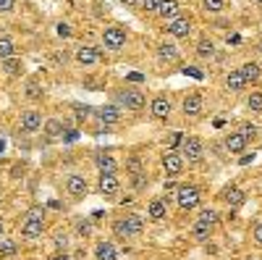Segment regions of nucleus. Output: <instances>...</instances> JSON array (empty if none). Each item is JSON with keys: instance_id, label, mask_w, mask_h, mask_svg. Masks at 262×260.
<instances>
[{"instance_id": "nucleus-1", "label": "nucleus", "mask_w": 262, "mask_h": 260, "mask_svg": "<svg viewBox=\"0 0 262 260\" xmlns=\"http://www.w3.org/2000/svg\"><path fill=\"white\" fill-rule=\"evenodd\" d=\"M200 200H202V192L191 184H184V187L176 189V203H179L181 210H194L200 205Z\"/></svg>"}, {"instance_id": "nucleus-2", "label": "nucleus", "mask_w": 262, "mask_h": 260, "mask_svg": "<svg viewBox=\"0 0 262 260\" xmlns=\"http://www.w3.org/2000/svg\"><path fill=\"white\" fill-rule=\"evenodd\" d=\"M181 153L189 163H200L205 158V147L196 137H186V139H181Z\"/></svg>"}, {"instance_id": "nucleus-3", "label": "nucleus", "mask_w": 262, "mask_h": 260, "mask_svg": "<svg viewBox=\"0 0 262 260\" xmlns=\"http://www.w3.org/2000/svg\"><path fill=\"white\" fill-rule=\"evenodd\" d=\"M102 45H105L107 50H121V48H126V32H123L121 27H107V29L102 32Z\"/></svg>"}, {"instance_id": "nucleus-4", "label": "nucleus", "mask_w": 262, "mask_h": 260, "mask_svg": "<svg viewBox=\"0 0 262 260\" xmlns=\"http://www.w3.org/2000/svg\"><path fill=\"white\" fill-rule=\"evenodd\" d=\"M189 32H191V16H184V13H179L176 18H170L168 21V34H173V37H189Z\"/></svg>"}, {"instance_id": "nucleus-5", "label": "nucleus", "mask_w": 262, "mask_h": 260, "mask_svg": "<svg viewBox=\"0 0 262 260\" xmlns=\"http://www.w3.org/2000/svg\"><path fill=\"white\" fill-rule=\"evenodd\" d=\"M121 103L126 105V111H142V108L147 105V97H144L142 90H123Z\"/></svg>"}, {"instance_id": "nucleus-6", "label": "nucleus", "mask_w": 262, "mask_h": 260, "mask_svg": "<svg viewBox=\"0 0 262 260\" xmlns=\"http://www.w3.org/2000/svg\"><path fill=\"white\" fill-rule=\"evenodd\" d=\"M66 189H69L71 197H84L86 189H90V184H86V179L81 176V173H69V179H66Z\"/></svg>"}, {"instance_id": "nucleus-7", "label": "nucleus", "mask_w": 262, "mask_h": 260, "mask_svg": "<svg viewBox=\"0 0 262 260\" xmlns=\"http://www.w3.org/2000/svg\"><path fill=\"white\" fill-rule=\"evenodd\" d=\"M100 194H105V197H116V194L121 192V184H118V176L116 173H100Z\"/></svg>"}, {"instance_id": "nucleus-8", "label": "nucleus", "mask_w": 262, "mask_h": 260, "mask_svg": "<svg viewBox=\"0 0 262 260\" xmlns=\"http://www.w3.org/2000/svg\"><path fill=\"white\" fill-rule=\"evenodd\" d=\"M163 168L168 176H179V173L184 171V158L179 153H173V150H168V153L163 155Z\"/></svg>"}, {"instance_id": "nucleus-9", "label": "nucleus", "mask_w": 262, "mask_h": 260, "mask_svg": "<svg viewBox=\"0 0 262 260\" xmlns=\"http://www.w3.org/2000/svg\"><path fill=\"white\" fill-rule=\"evenodd\" d=\"M42 129V116L39 111H24L21 113V132H27V134H34Z\"/></svg>"}, {"instance_id": "nucleus-10", "label": "nucleus", "mask_w": 262, "mask_h": 260, "mask_svg": "<svg viewBox=\"0 0 262 260\" xmlns=\"http://www.w3.org/2000/svg\"><path fill=\"white\" fill-rule=\"evenodd\" d=\"M170 111H173V105H170L168 97H155V100L149 103V113L155 116V118H168Z\"/></svg>"}, {"instance_id": "nucleus-11", "label": "nucleus", "mask_w": 262, "mask_h": 260, "mask_svg": "<svg viewBox=\"0 0 262 260\" xmlns=\"http://www.w3.org/2000/svg\"><path fill=\"white\" fill-rule=\"evenodd\" d=\"M42 231H45V224H42V221L24 218V224H21V236H24V239H39Z\"/></svg>"}, {"instance_id": "nucleus-12", "label": "nucleus", "mask_w": 262, "mask_h": 260, "mask_svg": "<svg viewBox=\"0 0 262 260\" xmlns=\"http://www.w3.org/2000/svg\"><path fill=\"white\" fill-rule=\"evenodd\" d=\"M76 61L81 63V66H95V63L100 61V50L92 48V45H84L76 50Z\"/></svg>"}, {"instance_id": "nucleus-13", "label": "nucleus", "mask_w": 262, "mask_h": 260, "mask_svg": "<svg viewBox=\"0 0 262 260\" xmlns=\"http://www.w3.org/2000/svg\"><path fill=\"white\" fill-rule=\"evenodd\" d=\"M244 147H247V139H244V134L242 132H228L226 134V150L228 153H244Z\"/></svg>"}, {"instance_id": "nucleus-14", "label": "nucleus", "mask_w": 262, "mask_h": 260, "mask_svg": "<svg viewBox=\"0 0 262 260\" xmlns=\"http://www.w3.org/2000/svg\"><path fill=\"white\" fill-rule=\"evenodd\" d=\"M238 71H242V76H244L247 84H257V82L262 79V66H259V63H254V61L244 63V66L238 69Z\"/></svg>"}, {"instance_id": "nucleus-15", "label": "nucleus", "mask_w": 262, "mask_h": 260, "mask_svg": "<svg viewBox=\"0 0 262 260\" xmlns=\"http://www.w3.org/2000/svg\"><path fill=\"white\" fill-rule=\"evenodd\" d=\"M181 108H184L186 116L194 118V116H200V113L205 111V103H202L200 95H189V97H184V105H181Z\"/></svg>"}, {"instance_id": "nucleus-16", "label": "nucleus", "mask_w": 262, "mask_h": 260, "mask_svg": "<svg viewBox=\"0 0 262 260\" xmlns=\"http://www.w3.org/2000/svg\"><path fill=\"white\" fill-rule=\"evenodd\" d=\"M179 11H181V3H179V0H163L160 8H158V16H160L163 21H170V18L179 16Z\"/></svg>"}, {"instance_id": "nucleus-17", "label": "nucleus", "mask_w": 262, "mask_h": 260, "mask_svg": "<svg viewBox=\"0 0 262 260\" xmlns=\"http://www.w3.org/2000/svg\"><path fill=\"white\" fill-rule=\"evenodd\" d=\"M95 163H97L100 173H116L118 171V163H116V158L111 153H97L95 155Z\"/></svg>"}, {"instance_id": "nucleus-18", "label": "nucleus", "mask_w": 262, "mask_h": 260, "mask_svg": "<svg viewBox=\"0 0 262 260\" xmlns=\"http://www.w3.org/2000/svg\"><path fill=\"white\" fill-rule=\"evenodd\" d=\"M97 118L105 124V126H111V124H118L121 121V111L116 105H102L100 111H97Z\"/></svg>"}, {"instance_id": "nucleus-19", "label": "nucleus", "mask_w": 262, "mask_h": 260, "mask_svg": "<svg viewBox=\"0 0 262 260\" xmlns=\"http://www.w3.org/2000/svg\"><path fill=\"white\" fill-rule=\"evenodd\" d=\"M95 257L97 260H118V250L113 242H100L95 247Z\"/></svg>"}, {"instance_id": "nucleus-20", "label": "nucleus", "mask_w": 262, "mask_h": 260, "mask_svg": "<svg viewBox=\"0 0 262 260\" xmlns=\"http://www.w3.org/2000/svg\"><path fill=\"white\" fill-rule=\"evenodd\" d=\"M123 221H126V229H128L131 236H139V234H142V229H144V218H142L139 213H128Z\"/></svg>"}, {"instance_id": "nucleus-21", "label": "nucleus", "mask_w": 262, "mask_h": 260, "mask_svg": "<svg viewBox=\"0 0 262 260\" xmlns=\"http://www.w3.org/2000/svg\"><path fill=\"white\" fill-rule=\"evenodd\" d=\"M147 215L152 221H163L165 215H168V208H165V203L163 200H152L149 205H147Z\"/></svg>"}, {"instance_id": "nucleus-22", "label": "nucleus", "mask_w": 262, "mask_h": 260, "mask_svg": "<svg viewBox=\"0 0 262 260\" xmlns=\"http://www.w3.org/2000/svg\"><path fill=\"white\" fill-rule=\"evenodd\" d=\"M226 84H228L231 92H242L244 87H247V82H244V76H242V71H238V69H233V71L226 76Z\"/></svg>"}, {"instance_id": "nucleus-23", "label": "nucleus", "mask_w": 262, "mask_h": 260, "mask_svg": "<svg viewBox=\"0 0 262 260\" xmlns=\"http://www.w3.org/2000/svg\"><path fill=\"white\" fill-rule=\"evenodd\" d=\"M158 58L160 61H176L179 58L176 45H173V42H160V45H158Z\"/></svg>"}, {"instance_id": "nucleus-24", "label": "nucleus", "mask_w": 262, "mask_h": 260, "mask_svg": "<svg viewBox=\"0 0 262 260\" xmlns=\"http://www.w3.org/2000/svg\"><path fill=\"white\" fill-rule=\"evenodd\" d=\"M226 203H228L231 208L244 205V192L238 189V187H228V189H226Z\"/></svg>"}, {"instance_id": "nucleus-25", "label": "nucleus", "mask_w": 262, "mask_h": 260, "mask_svg": "<svg viewBox=\"0 0 262 260\" xmlns=\"http://www.w3.org/2000/svg\"><path fill=\"white\" fill-rule=\"evenodd\" d=\"M210 231H212V226H207V224H205V221H200V218H196V221H194V226H191V236H194V239H200V242H205V239H207Z\"/></svg>"}, {"instance_id": "nucleus-26", "label": "nucleus", "mask_w": 262, "mask_h": 260, "mask_svg": "<svg viewBox=\"0 0 262 260\" xmlns=\"http://www.w3.org/2000/svg\"><path fill=\"white\" fill-rule=\"evenodd\" d=\"M16 55V42L11 37H0V61Z\"/></svg>"}, {"instance_id": "nucleus-27", "label": "nucleus", "mask_w": 262, "mask_h": 260, "mask_svg": "<svg viewBox=\"0 0 262 260\" xmlns=\"http://www.w3.org/2000/svg\"><path fill=\"white\" fill-rule=\"evenodd\" d=\"M196 55H200V58H212L215 55L212 39H200V45H196Z\"/></svg>"}, {"instance_id": "nucleus-28", "label": "nucleus", "mask_w": 262, "mask_h": 260, "mask_svg": "<svg viewBox=\"0 0 262 260\" xmlns=\"http://www.w3.org/2000/svg\"><path fill=\"white\" fill-rule=\"evenodd\" d=\"M3 69H6L8 76H16V74H21V69H24V66H21V61L13 55V58H6L3 61Z\"/></svg>"}, {"instance_id": "nucleus-29", "label": "nucleus", "mask_w": 262, "mask_h": 260, "mask_svg": "<svg viewBox=\"0 0 262 260\" xmlns=\"http://www.w3.org/2000/svg\"><path fill=\"white\" fill-rule=\"evenodd\" d=\"M60 132H63V126H60V121H58V118H50V121L45 124V134H48L50 139H58V137H60Z\"/></svg>"}, {"instance_id": "nucleus-30", "label": "nucleus", "mask_w": 262, "mask_h": 260, "mask_svg": "<svg viewBox=\"0 0 262 260\" xmlns=\"http://www.w3.org/2000/svg\"><path fill=\"white\" fill-rule=\"evenodd\" d=\"M16 252H18L16 242H11V239H0V257H16Z\"/></svg>"}, {"instance_id": "nucleus-31", "label": "nucleus", "mask_w": 262, "mask_h": 260, "mask_svg": "<svg viewBox=\"0 0 262 260\" xmlns=\"http://www.w3.org/2000/svg\"><path fill=\"white\" fill-rule=\"evenodd\" d=\"M247 108L252 113H262V92H252L247 97Z\"/></svg>"}, {"instance_id": "nucleus-32", "label": "nucleus", "mask_w": 262, "mask_h": 260, "mask_svg": "<svg viewBox=\"0 0 262 260\" xmlns=\"http://www.w3.org/2000/svg\"><path fill=\"white\" fill-rule=\"evenodd\" d=\"M202 8L207 13H221L226 8V0H202Z\"/></svg>"}, {"instance_id": "nucleus-33", "label": "nucleus", "mask_w": 262, "mask_h": 260, "mask_svg": "<svg viewBox=\"0 0 262 260\" xmlns=\"http://www.w3.org/2000/svg\"><path fill=\"white\" fill-rule=\"evenodd\" d=\"M113 234L118 236V239H128V236H131V234H128V229H126V221H123V218L113 224Z\"/></svg>"}, {"instance_id": "nucleus-34", "label": "nucleus", "mask_w": 262, "mask_h": 260, "mask_svg": "<svg viewBox=\"0 0 262 260\" xmlns=\"http://www.w3.org/2000/svg\"><path fill=\"white\" fill-rule=\"evenodd\" d=\"M160 3H163V0H139V8H144L147 13H158Z\"/></svg>"}, {"instance_id": "nucleus-35", "label": "nucleus", "mask_w": 262, "mask_h": 260, "mask_svg": "<svg viewBox=\"0 0 262 260\" xmlns=\"http://www.w3.org/2000/svg\"><path fill=\"white\" fill-rule=\"evenodd\" d=\"M27 218H29V221H42V224H45V208H29V210H27Z\"/></svg>"}, {"instance_id": "nucleus-36", "label": "nucleus", "mask_w": 262, "mask_h": 260, "mask_svg": "<svg viewBox=\"0 0 262 260\" xmlns=\"http://www.w3.org/2000/svg\"><path fill=\"white\" fill-rule=\"evenodd\" d=\"M200 221H205L207 226H215V224H217V213L207 208V210H202V213H200Z\"/></svg>"}, {"instance_id": "nucleus-37", "label": "nucleus", "mask_w": 262, "mask_h": 260, "mask_svg": "<svg viewBox=\"0 0 262 260\" xmlns=\"http://www.w3.org/2000/svg\"><path fill=\"white\" fill-rule=\"evenodd\" d=\"M242 134H244V139H247V142H249V139H254V137H257V126H249V124H247V126L242 129Z\"/></svg>"}, {"instance_id": "nucleus-38", "label": "nucleus", "mask_w": 262, "mask_h": 260, "mask_svg": "<svg viewBox=\"0 0 262 260\" xmlns=\"http://www.w3.org/2000/svg\"><path fill=\"white\" fill-rule=\"evenodd\" d=\"M252 239H254V242L262 247V224H257V226L252 229Z\"/></svg>"}, {"instance_id": "nucleus-39", "label": "nucleus", "mask_w": 262, "mask_h": 260, "mask_svg": "<svg viewBox=\"0 0 262 260\" xmlns=\"http://www.w3.org/2000/svg\"><path fill=\"white\" fill-rule=\"evenodd\" d=\"M13 6H16V0H0V13L13 11Z\"/></svg>"}, {"instance_id": "nucleus-40", "label": "nucleus", "mask_w": 262, "mask_h": 260, "mask_svg": "<svg viewBox=\"0 0 262 260\" xmlns=\"http://www.w3.org/2000/svg\"><path fill=\"white\" fill-rule=\"evenodd\" d=\"M58 34H60V37H69V34H71V27L60 21V24H58Z\"/></svg>"}, {"instance_id": "nucleus-41", "label": "nucleus", "mask_w": 262, "mask_h": 260, "mask_svg": "<svg viewBox=\"0 0 262 260\" xmlns=\"http://www.w3.org/2000/svg\"><path fill=\"white\" fill-rule=\"evenodd\" d=\"M76 116H79V118H86V116H90V108H86V105H84V108L76 105Z\"/></svg>"}, {"instance_id": "nucleus-42", "label": "nucleus", "mask_w": 262, "mask_h": 260, "mask_svg": "<svg viewBox=\"0 0 262 260\" xmlns=\"http://www.w3.org/2000/svg\"><path fill=\"white\" fill-rule=\"evenodd\" d=\"M66 242H69V236H66V234H55V245L58 247H66Z\"/></svg>"}, {"instance_id": "nucleus-43", "label": "nucleus", "mask_w": 262, "mask_h": 260, "mask_svg": "<svg viewBox=\"0 0 262 260\" xmlns=\"http://www.w3.org/2000/svg\"><path fill=\"white\" fill-rule=\"evenodd\" d=\"M27 95H29V97H39L42 92H39V87H37V84H29V92H27Z\"/></svg>"}, {"instance_id": "nucleus-44", "label": "nucleus", "mask_w": 262, "mask_h": 260, "mask_svg": "<svg viewBox=\"0 0 262 260\" xmlns=\"http://www.w3.org/2000/svg\"><path fill=\"white\" fill-rule=\"evenodd\" d=\"M76 231H79L81 236H86V234H90V224H84V221H81V224L76 226Z\"/></svg>"}, {"instance_id": "nucleus-45", "label": "nucleus", "mask_w": 262, "mask_h": 260, "mask_svg": "<svg viewBox=\"0 0 262 260\" xmlns=\"http://www.w3.org/2000/svg\"><path fill=\"white\" fill-rule=\"evenodd\" d=\"M123 6H139V0H121Z\"/></svg>"}, {"instance_id": "nucleus-46", "label": "nucleus", "mask_w": 262, "mask_h": 260, "mask_svg": "<svg viewBox=\"0 0 262 260\" xmlns=\"http://www.w3.org/2000/svg\"><path fill=\"white\" fill-rule=\"evenodd\" d=\"M3 231H6V224H3V218H0V239H3Z\"/></svg>"}, {"instance_id": "nucleus-47", "label": "nucleus", "mask_w": 262, "mask_h": 260, "mask_svg": "<svg viewBox=\"0 0 262 260\" xmlns=\"http://www.w3.org/2000/svg\"><path fill=\"white\" fill-rule=\"evenodd\" d=\"M3 150H6V142H3V139H0V155H3Z\"/></svg>"}, {"instance_id": "nucleus-48", "label": "nucleus", "mask_w": 262, "mask_h": 260, "mask_svg": "<svg viewBox=\"0 0 262 260\" xmlns=\"http://www.w3.org/2000/svg\"><path fill=\"white\" fill-rule=\"evenodd\" d=\"M257 50H259V53H262V39H259V42H257Z\"/></svg>"}, {"instance_id": "nucleus-49", "label": "nucleus", "mask_w": 262, "mask_h": 260, "mask_svg": "<svg viewBox=\"0 0 262 260\" xmlns=\"http://www.w3.org/2000/svg\"><path fill=\"white\" fill-rule=\"evenodd\" d=\"M247 260H259V257H247Z\"/></svg>"}, {"instance_id": "nucleus-50", "label": "nucleus", "mask_w": 262, "mask_h": 260, "mask_svg": "<svg viewBox=\"0 0 262 260\" xmlns=\"http://www.w3.org/2000/svg\"><path fill=\"white\" fill-rule=\"evenodd\" d=\"M254 3H259V6H262V0H254Z\"/></svg>"}]
</instances>
